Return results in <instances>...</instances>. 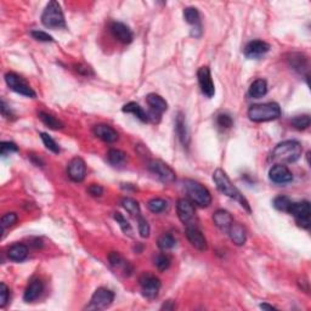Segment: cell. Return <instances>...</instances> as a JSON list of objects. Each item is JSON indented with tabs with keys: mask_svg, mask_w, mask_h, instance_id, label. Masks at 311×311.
<instances>
[{
	"mask_svg": "<svg viewBox=\"0 0 311 311\" xmlns=\"http://www.w3.org/2000/svg\"><path fill=\"white\" fill-rule=\"evenodd\" d=\"M303 153V146L300 142L295 140L282 141L273 148L271 153V160L276 164L294 163Z\"/></svg>",
	"mask_w": 311,
	"mask_h": 311,
	"instance_id": "obj_1",
	"label": "cell"
},
{
	"mask_svg": "<svg viewBox=\"0 0 311 311\" xmlns=\"http://www.w3.org/2000/svg\"><path fill=\"white\" fill-rule=\"evenodd\" d=\"M213 180H214L215 185H217L218 190L221 194L226 195L227 197L237 201L247 212L250 213V206L247 198L241 194L237 187L233 185L231 180L229 179V177H227V174L223 169H217V171L213 173Z\"/></svg>",
	"mask_w": 311,
	"mask_h": 311,
	"instance_id": "obj_2",
	"label": "cell"
},
{
	"mask_svg": "<svg viewBox=\"0 0 311 311\" xmlns=\"http://www.w3.org/2000/svg\"><path fill=\"white\" fill-rule=\"evenodd\" d=\"M281 116V107L276 102L258 103L250 106L248 109V117L250 120L255 123L270 122L277 119Z\"/></svg>",
	"mask_w": 311,
	"mask_h": 311,
	"instance_id": "obj_3",
	"label": "cell"
},
{
	"mask_svg": "<svg viewBox=\"0 0 311 311\" xmlns=\"http://www.w3.org/2000/svg\"><path fill=\"white\" fill-rule=\"evenodd\" d=\"M184 185H185L186 194L189 196L190 201L196 206L206 208L212 203V195H210L209 190L201 183L187 179L184 183Z\"/></svg>",
	"mask_w": 311,
	"mask_h": 311,
	"instance_id": "obj_4",
	"label": "cell"
},
{
	"mask_svg": "<svg viewBox=\"0 0 311 311\" xmlns=\"http://www.w3.org/2000/svg\"><path fill=\"white\" fill-rule=\"evenodd\" d=\"M42 24L48 28H65L66 21L62 9L57 2H50L43 11Z\"/></svg>",
	"mask_w": 311,
	"mask_h": 311,
	"instance_id": "obj_5",
	"label": "cell"
},
{
	"mask_svg": "<svg viewBox=\"0 0 311 311\" xmlns=\"http://www.w3.org/2000/svg\"><path fill=\"white\" fill-rule=\"evenodd\" d=\"M177 212L180 221L185 226L197 225L198 224V219L197 215H196L194 203L190 200H187V198H180V200L178 201Z\"/></svg>",
	"mask_w": 311,
	"mask_h": 311,
	"instance_id": "obj_6",
	"label": "cell"
},
{
	"mask_svg": "<svg viewBox=\"0 0 311 311\" xmlns=\"http://www.w3.org/2000/svg\"><path fill=\"white\" fill-rule=\"evenodd\" d=\"M114 300V293L112 290L107 289V288L100 287L94 292L93 296L90 299L86 309L88 310H103L113 303Z\"/></svg>",
	"mask_w": 311,
	"mask_h": 311,
	"instance_id": "obj_7",
	"label": "cell"
},
{
	"mask_svg": "<svg viewBox=\"0 0 311 311\" xmlns=\"http://www.w3.org/2000/svg\"><path fill=\"white\" fill-rule=\"evenodd\" d=\"M288 213L295 218L296 224L303 229H309L310 227V203L307 201H301V202H292Z\"/></svg>",
	"mask_w": 311,
	"mask_h": 311,
	"instance_id": "obj_8",
	"label": "cell"
},
{
	"mask_svg": "<svg viewBox=\"0 0 311 311\" xmlns=\"http://www.w3.org/2000/svg\"><path fill=\"white\" fill-rule=\"evenodd\" d=\"M148 169L152 174L156 175L164 184H172L177 179L175 172L173 171L168 164L164 163L163 161L152 160L148 163Z\"/></svg>",
	"mask_w": 311,
	"mask_h": 311,
	"instance_id": "obj_9",
	"label": "cell"
},
{
	"mask_svg": "<svg viewBox=\"0 0 311 311\" xmlns=\"http://www.w3.org/2000/svg\"><path fill=\"white\" fill-rule=\"evenodd\" d=\"M5 82H7L9 88L15 91V93L24 95L26 97H31V99L36 97V93H34L33 89L21 77L17 76L16 73H11L10 72V73L5 74Z\"/></svg>",
	"mask_w": 311,
	"mask_h": 311,
	"instance_id": "obj_10",
	"label": "cell"
},
{
	"mask_svg": "<svg viewBox=\"0 0 311 311\" xmlns=\"http://www.w3.org/2000/svg\"><path fill=\"white\" fill-rule=\"evenodd\" d=\"M140 287L143 296L147 299H154L160 293L161 281L152 273H143L140 277Z\"/></svg>",
	"mask_w": 311,
	"mask_h": 311,
	"instance_id": "obj_11",
	"label": "cell"
},
{
	"mask_svg": "<svg viewBox=\"0 0 311 311\" xmlns=\"http://www.w3.org/2000/svg\"><path fill=\"white\" fill-rule=\"evenodd\" d=\"M197 78H198V84H200L201 91L203 95H206L208 99H212L215 95V86L213 83L212 73H210L209 67L203 66L200 70L197 71Z\"/></svg>",
	"mask_w": 311,
	"mask_h": 311,
	"instance_id": "obj_12",
	"label": "cell"
},
{
	"mask_svg": "<svg viewBox=\"0 0 311 311\" xmlns=\"http://www.w3.org/2000/svg\"><path fill=\"white\" fill-rule=\"evenodd\" d=\"M68 177L74 183H82L85 179L86 166L85 162L80 157H74L67 166Z\"/></svg>",
	"mask_w": 311,
	"mask_h": 311,
	"instance_id": "obj_13",
	"label": "cell"
},
{
	"mask_svg": "<svg viewBox=\"0 0 311 311\" xmlns=\"http://www.w3.org/2000/svg\"><path fill=\"white\" fill-rule=\"evenodd\" d=\"M269 178L272 183L284 185L293 180V174L284 164H275L269 172Z\"/></svg>",
	"mask_w": 311,
	"mask_h": 311,
	"instance_id": "obj_14",
	"label": "cell"
},
{
	"mask_svg": "<svg viewBox=\"0 0 311 311\" xmlns=\"http://www.w3.org/2000/svg\"><path fill=\"white\" fill-rule=\"evenodd\" d=\"M186 237L196 249L204 252V250H207V248H208L206 237L203 236L202 231L198 229V225L186 226Z\"/></svg>",
	"mask_w": 311,
	"mask_h": 311,
	"instance_id": "obj_15",
	"label": "cell"
},
{
	"mask_svg": "<svg viewBox=\"0 0 311 311\" xmlns=\"http://www.w3.org/2000/svg\"><path fill=\"white\" fill-rule=\"evenodd\" d=\"M270 50V45L263 40H253L244 48L243 53L248 59H259Z\"/></svg>",
	"mask_w": 311,
	"mask_h": 311,
	"instance_id": "obj_16",
	"label": "cell"
},
{
	"mask_svg": "<svg viewBox=\"0 0 311 311\" xmlns=\"http://www.w3.org/2000/svg\"><path fill=\"white\" fill-rule=\"evenodd\" d=\"M108 260L111 266L113 267L116 271H120L124 276H130L132 273V266L129 261H126L122 255L118 252H112L109 253Z\"/></svg>",
	"mask_w": 311,
	"mask_h": 311,
	"instance_id": "obj_17",
	"label": "cell"
},
{
	"mask_svg": "<svg viewBox=\"0 0 311 311\" xmlns=\"http://www.w3.org/2000/svg\"><path fill=\"white\" fill-rule=\"evenodd\" d=\"M111 32L114 36V38L119 40L123 44H129V43L132 42V38H134L130 28L126 25L122 24V22H113L111 25Z\"/></svg>",
	"mask_w": 311,
	"mask_h": 311,
	"instance_id": "obj_18",
	"label": "cell"
},
{
	"mask_svg": "<svg viewBox=\"0 0 311 311\" xmlns=\"http://www.w3.org/2000/svg\"><path fill=\"white\" fill-rule=\"evenodd\" d=\"M146 101H147V105L151 107L152 116L160 117L163 112L168 109V103H167L162 96L157 94H148L146 96Z\"/></svg>",
	"mask_w": 311,
	"mask_h": 311,
	"instance_id": "obj_19",
	"label": "cell"
},
{
	"mask_svg": "<svg viewBox=\"0 0 311 311\" xmlns=\"http://www.w3.org/2000/svg\"><path fill=\"white\" fill-rule=\"evenodd\" d=\"M175 129H177V134L179 136V140L181 141L185 147H189L190 145V131L187 128L185 116H184L183 112L178 113L177 120H175Z\"/></svg>",
	"mask_w": 311,
	"mask_h": 311,
	"instance_id": "obj_20",
	"label": "cell"
},
{
	"mask_svg": "<svg viewBox=\"0 0 311 311\" xmlns=\"http://www.w3.org/2000/svg\"><path fill=\"white\" fill-rule=\"evenodd\" d=\"M229 233V237L236 246H243L247 241V231L241 224L238 223H232L231 226L227 230Z\"/></svg>",
	"mask_w": 311,
	"mask_h": 311,
	"instance_id": "obj_21",
	"label": "cell"
},
{
	"mask_svg": "<svg viewBox=\"0 0 311 311\" xmlns=\"http://www.w3.org/2000/svg\"><path fill=\"white\" fill-rule=\"evenodd\" d=\"M94 134L105 142H114L118 140V132L107 124H99L94 126Z\"/></svg>",
	"mask_w": 311,
	"mask_h": 311,
	"instance_id": "obj_22",
	"label": "cell"
},
{
	"mask_svg": "<svg viewBox=\"0 0 311 311\" xmlns=\"http://www.w3.org/2000/svg\"><path fill=\"white\" fill-rule=\"evenodd\" d=\"M213 221H214L215 226L219 227L221 231L227 232L229 227L231 226V224L233 223V219L227 210L218 209L217 212L213 214Z\"/></svg>",
	"mask_w": 311,
	"mask_h": 311,
	"instance_id": "obj_23",
	"label": "cell"
},
{
	"mask_svg": "<svg viewBox=\"0 0 311 311\" xmlns=\"http://www.w3.org/2000/svg\"><path fill=\"white\" fill-rule=\"evenodd\" d=\"M43 289H44V284L43 282L39 280V278H36L28 284L27 288L25 290L24 294V300L27 301V303H31V301H34L36 299L39 298V295L42 294Z\"/></svg>",
	"mask_w": 311,
	"mask_h": 311,
	"instance_id": "obj_24",
	"label": "cell"
},
{
	"mask_svg": "<svg viewBox=\"0 0 311 311\" xmlns=\"http://www.w3.org/2000/svg\"><path fill=\"white\" fill-rule=\"evenodd\" d=\"M28 255V248L27 246L22 243H15L8 249V258L10 260L16 261V263H20V261H24Z\"/></svg>",
	"mask_w": 311,
	"mask_h": 311,
	"instance_id": "obj_25",
	"label": "cell"
},
{
	"mask_svg": "<svg viewBox=\"0 0 311 311\" xmlns=\"http://www.w3.org/2000/svg\"><path fill=\"white\" fill-rule=\"evenodd\" d=\"M267 93V83L265 79H257L252 83L249 86L248 95L249 97H253V99H260L266 95Z\"/></svg>",
	"mask_w": 311,
	"mask_h": 311,
	"instance_id": "obj_26",
	"label": "cell"
},
{
	"mask_svg": "<svg viewBox=\"0 0 311 311\" xmlns=\"http://www.w3.org/2000/svg\"><path fill=\"white\" fill-rule=\"evenodd\" d=\"M123 112H125V113L134 114L137 119H140L141 122H143V123L148 122L149 120L148 114L146 113V112L142 109V107H141L139 103H136V102L126 103V105H124V107H123Z\"/></svg>",
	"mask_w": 311,
	"mask_h": 311,
	"instance_id": "obj_27",
	"label": "cell"
},
{
	"mask_svg": "<svg viewBox=\"0 0 311 311\" xmlns=\"http://www.w3.org/2000/svg\"><path fill=\"white\" fill-rule=\"evenodd\" d=\"M39 118L48 128L54 129V130H59V129L65 128V124H63L61 120L57 119V118H55L54 116H51V114L45 113V112H40Z\"/></svg>",
	"mask_w": 311,
	"mask_h": 311,
	"instance_id": "obj_28",
	"label": "cell"
},
{
	"mask_svg": "<svg viewBox=\"0 0 311 311\" xmlns=\"http://www.w3.org/2000/svg\"><path fill=\"white\" fill-rule=\"evenodd\" d=\"M108 162L112 164V166H123L126 161V153L125 152L120 151V149L117 148H112L109 149L107 153Z\"/></svg>",
	"mask_w": 311,
	"mask_h": 311,
	"instance_id": "obj_29",
	"label": "cell"
},
{
	"mask_svg": "<svg viewBox=\"0 0 311 311\" xmlns=\"http://www.w3.org/2000/svg\"><path fill=\"white\" fill-rule=\"evenodd\" d=\"M122 206L129 214L134 215V217H139L140 215V206L137 201H135L134 198L124 197L122 200Z\"/></svg>",
	"mask_w": 311,
	"mask_h": 311,
	"instance_id": "obj_30",
	"label": "cell"
},
{
	"mask_svg": "<svg viewBox=\"0 0 311 311\" xmlns=\"http://www.w3.org/2000/svg\"><path fill=\"white\" fill-rule=\"evenodd\" d=\"M184 19H185L187 24L194 26V27L201 25L200 13H198V10L196 8H186L185 10H184Z\"/></svg>",
	"mask_w": 311,
	"mask_h": 311,
	"instance_id": "obj_31",
	"label": "cell"
},
{
	"mask_svg": "<svg viewBox=\"0 0 311 311\" xmlns=\"http://www.w3.org/2000/svg\"><path fill=\"white\" fill-rule=\"evenodd\" d=\"M175 243H177V241H175V238L173 237V235H171V233H164V235L158 238L157 242L158 247L162 250H169L174 248Z\"/></svg>",
	"mask_w": 311,
	"mask_h": 311,
	"instance_id": "obj_32",
	"label": "cell"
},
{
	"mask_svg": "<svg viewBox=\"0 0 311 311\" xmlns=\"http://www.w3.org/2000/svg\"><path fill=\"white\" fill-rule=\"evenodd\" d=\"M167 207H168V202L162 200V198H152L147 203V208L151 210L152 213H154V214L164 212V210L167 209Z\"/></svg>",
	"mask_w": 311,
	"mask_h": 311,
	"instance_id": "obj_33",
	"label": "cell"
},
{
	"mask_svg": "<svg viewBox=\"0 0 311 311\" xmlns=\"http://www.w3.org/2000/svg\"><path fill=\"white\" fill-rule=\"evenodd\" d=\"M290 123H292V125L294 126L295 129H298V130H305V129H307L310 126L311 119L309 114H301V116H296L293 118V119L290 120Z\"/></svg>",
	"mask_w": 311,
	"mask_h": 311,
	"instance_id": "obj_34",
	"label": "cell"
},
{
	"mask_svg": "<svg viewBox=\"0 0 311 311\" xmlns=\"http://www.w3.org/2000/svg\"><path fill=\"white\" fill-rule=\"evenodd\" d=\"M290 204H292V201L287 197V196H278L273 200V207L276 209L280 210V212H287L289 210Z\"/></svg>",
	"mask_w": 311,
	"mask_h": 311,
	"instance_id": "obj_35",
	"label": "cell"
},
{
	"mask_svg": "<svg viewBox=\"0 0 311 311\" xmlns=\"http://www.w3.org/2000/svg\"><path fill=\"white\" fill-rule=\"evenodd\" d=\"M17 221V214L16 213H7L4 214L0 219V225H2V230L3 232H5V230L9 229V227L14 226Z\"/></svg>",
	"mask_w": 311,
	"mask_h": 311,
	"instance_id": "obj_36",
	"label": "cell"
},
{
	"mask_svg": "<svg viewBox=\"0 0 311 311\" xmlns=\"http://www.w3.org/2000/svg\"><path fill=\"white\" fill-rule=\"evenodd\" d=\"M40 137H42L43 143H44L45 147H47L49 151L54 152V153H59L60 147H59V145H57L56 141H55L53 137L49 136L47 132H42V134H40Z\"/></svg>",
	"mask_w": 311,
	"mask_h": 311,
	"instance_id": "obj_37",
	"label": "cell"
},
{
	"mask_svg": "<svg viewBox=\"0 0 311 311\" xmlns=\"http://www.w3.org/2000/svg\"><path fill=\"white\" fill-rule=\"evenodd\" d=\"M113 218H114V220L117 221V224H119V226H120V229H122V231L124 232L125 235L130 236L131 233H132V229H131L130 224H129V221L126 220V219L123 217V215L120 214V213H118V212L114 213Z\"/></svg>",
	"mask_w": 311,
	"mask_h": 311,
	"instance_id": "obj_38",
	"label": "cell"
},
{
	"mask_svg": "<svg viewBox=\"0 0 311 311\" xmlns=\"http://www.w3.org/2000/svg\"><path fill=\"white\" fill-rule=\"evenodd\" d=\"M154 265L160 271H166L171 266V258L167 254H158L154 259Z\"/></svg>",
	"mask_w": 311,
	"mask_h": 311,
	"instance_id": "obj_39",
	"label": "cell"
},
{
	"mask_svg": "<svg viewBox=\"0 0 311 311\" xmlns=\"http://www.w3.org/2000/svg\"><path fill=\"white\" fill-rule=\"evenodd\" d=\"M137 226H139V233L141 237H143V238L148 237L151 229H149L147 220H146L145 218L141 217V215L137 217Z\"/></svg>",
	"mask_w": 311,
	"mask_h": 311,
	"instance_id": "obj_40",
	"label": "cell"
},
{
	"mask_svg": "<svg viewBox=\"0 0 311 311\" xmlns=\"http://www.w3.org/2000/svg\"><path fill=\"white\" fill-rule=\"evenodd\" d=\"M19 147L16 146V143L10 142V141H3L2 145H0V153L2 156H7L11 152H17Z\"/></svg>",
	"mask_w": 311,
	"mask_h": 311,
	"instance_id": "obj_41",
	"label": "cell"
},
{
	"mask_svg": "<svg viewBox=\"0 0 311 311\" xmlns=\"http://www.w3.org/2000/svg\"><path fill=\"white\" fill-rule=\"evenodd\" d=\"M31 34H32V37H33V38L36 40H38V42H44V43L54 42L53 37H51L50 34L45 33V32H43V31H38V30L32 31Z\"/></svg>",
	"mask_w": 311,
	"mask_h": 311,
	"instance_id": "obj_42",
	"label": "cell"
},
{
	"mask_svg": "<svg viewBox=\"0 0 311 311\" xmlns=\"http://www.w3.org/2000/svg\"><path fill=\"white\" fill-rule=\"evenodd\" d=\"M217 123H218V125L220 126V128L229 129L232 126L233 120H232V118L229 116V114H219L218 118H217Z\"/></svg>",
	"mask_w": 311,
	"mask_h": 311,
	"instance_id": "obj_43",
	"label": "cell"
},
{
	"mask_svg": "<svg viewBox=\"0 0 311 311\" xmlns=\"http://www.w3.org/2000/svg\"><path fill=\"white\" fill-rule=\"evenodd\" d=\"M9 301V288L4 282L0 283V307H4Z\"/></svg>",
	"mask_w": 311,
	"mask_h": 311,
	"instance_id": "obj_44",
	"label": "cell"
},
{
	"mask_svg": "<svg viewBox=\"0 0 311 311\" xmlns=\"http://www.w3.org/2000/svg\"><path fill=\"white\" fill-rule=\"evenodd\" d=\"M88 192L89 195H91L93 197H101L103 195V187L99 185V184H91V185L88 187Z\"/></svg>",
	"mask_w": 311,
	"mask_h": 311,
	"instance_id": "obj_45",
	"label": "cell"
},
{
	"mask_svg": "<svg viewBox=\"0 0 311 311\" xmlns=\"http://www.w3.org/2000/svg\"><path fill=\"white\" fill-rule=\"evenodd\" d=\"M2 114L3 117H5L7 119H15V114L13 113V111H11L10 107L5 103L4 100H2Z\"/></svg>",
	"mask_w": 311,
	"mask_h": 311,
	"instance_id": "obj_46",
	"label": "cell"
},
{
	"mask_svg": "<svg viewBox=\"0 0 311 311\" xmlns=\"http://www.w3.org/2000/svg\"><path fill=\"white\" fill-rule=\"evenodd\" d=\"M76 70L79 72V73H82V74H84V76H88L89 73H93V72H91V70L89 67H84V66H77V68Z\"/></svg>",
	"mask_w": 311,
	"mask_h": 311,
	"instance_id": "obj_47",
	"label": "cell"
},
{
	"mask_svg": "<svg viewBox=\"0 0 311 311\" xmlns=\"http://www.w3.org/2000/svg\"><path fill=\"white\" fill-rule=\"evenodd\" d=\"M174 307H175V306H174V304H173V301H172V300H169L168 303L163 305V306H162V309H166V310H173V309H174Z\"/></svg>",
	"mask_w": 311,
	"mask_h": 311,
	"instance_id": "obj_48",
	"label": "cell"
},
{
	"mask_svg": "<svg viewBox=\"0 0 311 311\" xmlns=\"http://www.w3.org/2000/svg\"><path fill=\"white\" fill-rule=\"evenodd\" d=\"M260 307L263 310H273V309H276L275 306H272V305H269V304H266V303L260 304Z\"/></svg>",
	"mask_w": 311,
	"mask_h": 311,
	"instance_id": "obj_49",
	"label": "cell"
}]
</instances>
